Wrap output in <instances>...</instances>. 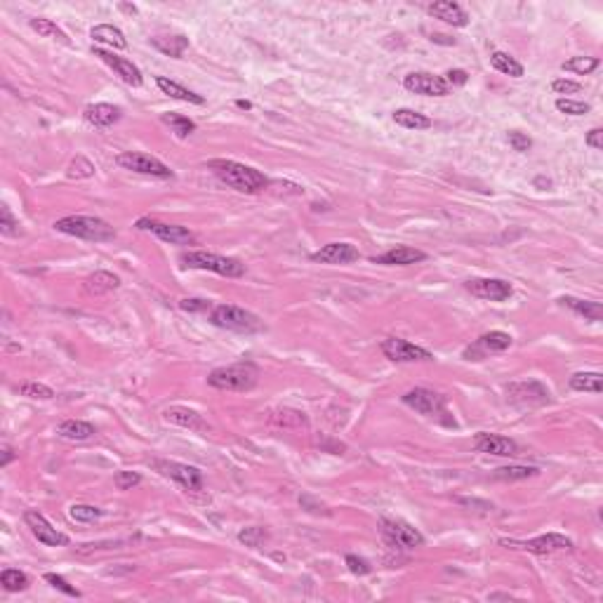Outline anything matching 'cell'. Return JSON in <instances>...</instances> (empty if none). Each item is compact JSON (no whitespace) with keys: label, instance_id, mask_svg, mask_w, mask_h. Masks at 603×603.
<instances>
[{"label":"cell","instance_id":"6da1fadb","mask_svg":"<svg viewBox=\"0 0 603 603\" xmlns=\"http://www.w3.org/2000/svg\"><path fill=\"white\" fill-rule=\"evenodd\" d=\"M207 168H210L227 187L241 191V193H257L269 184V180L259 172V170L238 163V160L215 158L207 163Z\"/></svg>","mask_w":603,"mask_h":603},{"label":"cell","instance_id":"7a4b0ae2","mask_svg":"<svg viewBox=\"0 0 603 603\" xmlns=\"http://www.w3.org/2000/svg\"><path fill=\"white\" fill-rule=\"evenodd\" d=\"M257 382H259V368L250 361L215 368L207 375V384L222 391H250L257 386Z\"/></svg>","mask_w":603,"mask_h":603},{"label":"cell","instance_id":"3957f363","mask_svg":"<svg viewBox=\"0 0 603 603\" xmlns=\"http://www.w3.org/2000/svg\"><path fill=\"white\" fill-rule=\"evenodd\" d=\"M55 229L66 236H76L83 238V241H95V243H106L115 238V229L109 222L99 217H88V215H68V217H61L55 222Z\"/></svg>","mask_w":603,"mask_h":603},{"label":"cell","instance_id":"277c9868","mask_svg":"<svg viewBox=\"0 0 603 603\" xmlns=\"http://www.w3.org/2000/svg\"><path fill=\"white\" fill-rule=\"evenodd\" d=\"M210 321L212 326L231 332H241V335H250V332L262 330V321L257 316L234 304H217L210 311Z\"/></svg>","mask_w":603,"mask_h":603},{"label":"cell","instance_id":"5b68a950","mask_svg":"<svg viewBox=\"0 0 603 603\" xmlns=\"http://www.w3.org/2000/svg\"><path fill=\"white\" fill-rule=\"evenodd\" d=\"M182 264L189 269H205V272H215L227 278H238L245 274V267L234 257H222V254L205 252V250H193L182 254Z\"/></svg>","mask_w":603,"mask_h":603},{"label":"cell","instance_id":"8992f818","mask_svg":"<svg viewBox=\"0 0 603 603\" xmlns=\"http://www.w3.org/2000/svg\"><path fill=\"white\" fill-rule=\"evenodd\" d=\"M502 547L507 549H523L530 554H554V552H570L573 540L561 535V532H547V535L532 537V540H500Z\"/></svg>","mask_w":603,"mask_h":603},{"label":"cell","instance_id":"52a82bcc","mask_svg":"<svg viewBox=\"0 0 603 603\" xmlns=\"http://www.w3.org/2000/svg\"><path fill=\"white\" fill-rule=\"evenodd\" d=\"M118 165L125 168V170H133V172H139V175L158 177V180H172L175 177V172L165 163H160L158 158H153V156H149V153H142V151L120 153Z\"/></svg>","mask_w":603,"mask_h":603},{"label":"cell","instance_id":"ba28073f","mask_svg":"<svg viewBox=\"0 0 603 603\" xmlns=\"http://www.w3.org/2000/svg\"><path fill=\"white\" fill-rule=\"evenodd\" d=\"M153 467H156L163 476L177 481L182 488L193 490V493L203 488V474H200V469L196 467L182 465V462H170V460H153Z\"/></svg>","mask_w":603,"mask_h":603},{"label":"cell","instance_id":"9c48e42d","mask_svg":"<svg viewBox=\"0 0 603 603\" xmlns=\"http://www.w3.org/2000/svg\"><path fill=\"white\" fill-rule=\"evenodd\" d=\"M403 403L408 408H413L420 415L427 417H438V415H448L445 413V398L440 393L424 389V386H417V389H411L408 393H403Z\"/></svg>","mask_w":603,"mask_h":603},{"label":"cell","instance_id":"30bf717a","mask_svg":"<svg viewBox=\"0 0 603 603\" xmlns=\"http://www.w3.org/2000/svg\"><path fill=\"white\" fill-rule=\"evenodd\" d=\"M382 354L393 363H415V361H431L434 359L427 349L408 342V339H403V337H386L382 342Z\"/></svg>","mask_w":603,"mask_h":603},{"label":"cell","instance_id":"8fae6325","mask_svg":"<svg viewBox=\"0 0 603 603\" xmlns=\"http://www.w3.org/2000/svg\"><path fill=\"white\" fill-rule=\"evenodd\" d=\"M507 398L512 401L516 406H545L549 403V389L542 382H516V384H509L507 386Z\"/></svg>","mask_w":603,"mask_h":603},{"label":"cell","instance_id":"7c38bea8","mask_svg":"<svg viewBox=\"0 0 603 603\" xmlns=\"http://www.w3.org/2000/svg\"><path fill=\"white\" fill-rule=\"evenodd\" d=\"M24 521L31 528V532H34V537L41 545H45V547H66L68 545V537L64 535V532L52 528V523L45 519L41 512H36V509H31V512L24 514Z\"/></svg>","mask_w":603,"mask_h":603},{"label":"cell","instance_id":"4fadbf2b","mask_svg":"<svg viewBox=\"0 0 603 603\" xmlns=\"http://www.w3.org/2000/svg\"><path fill=\"white\" fill-rule=\"evenodd\" d=\"M382 532L391 545H398L403 549H415L424 545V535L417 528H413L406 521H393V519H382Z\"/></svg>","mask_w":603,"mask_h":603},{"label":"cell","instance_id":"5bb4252c","mask_svg":"<svg viewBox=\"0 0 603 603\" xmlns=\"http://www.w3.org/2000/svg\"><path fill=\"white\" fill-rule=\"evenodd\" d=\"M137 229L142 231H149L156 238L165 243H172V245H187L193 241V234L187 227H180V224H165V222H156V220H146L142 217L137 222Z\"/></svg>","mask_w":603,"mask_h":603},{"label":"cell","instance_id":"9a60e30c","mask_svg":"<svg viewBox=\"0 0 603 603\" xmlns=\"http://www.w3.org/2000/svg\"><path fill=\"white\" fill-rule=\"evenodd\" d=\"M465 288L474 297L490 299V302H505L514 295L512 283L502 281V278H471L465 283Z\"/></svg>","mask_w":603,"mask_h":603},{"label":"cell","instance_id":"2e32d148","mask_svg":"<svg viewBox=\"0 0 603 603\" xmlns=\"http://www.w3.org/2000/svg\"><path fill=\"white\" fill-rule=\"evenodd\" d=\"M509 346H512V335H507V332H502V330H490V332H485V335L478 337L474 346H469V349L465 351V359L481 361V359L488 356V354L507 351Z\"/></svg>","mask_w":603,"mask_h":603},{"label":"cell","instance_id":"e0dca14e","mask_svg":"<svg viewBox=\"0 0 603 603\" xmlns=\"http://www.w3.org/2000/svg\"><path fill=\"white\" fill-rule=\"evenodd\" d=\"M406 90L415 92V95H424V97H445L450 95V85L445 83V78L434 73H411L403 78Z\"/></svg>","mask_w":603,"mask_h":603},{"label":"cell","instance_id":"ac0fdd59","mask_svg":"<svg viewBox=\"0 0 603 603\" xmlns=\"http://www.w3.org/2000/svg\"><path fill=\"white\" fill-rule=\"evenodd\" d=\"M92 55L102 59L106 66H111L113 71L118 73L120 78L125 81L128 85H133V88H139V85H142V81H144V78H142V71H139V68H137L130 59H125V57H115L113 52L102 50V48H92Z\"/></svg>","mask_w":603,"mask_h":603},{"label":"cell","instance_id":"d6986e66","mask_svg":"<svg viewBox=\"0 0 603 603\" xmlns=\"http://www.w3.org/2000/svg\"><path fill=\"white\" fill-rule=\"evenodd\" d=\"M474 448L478 453L485 455H498V458H512L519 450V445L512 438L500 436V434H488V431H478L474 436Z\"/></svg>","mask_w":603,"mask_h":603},{"label":"cell","instance_id":"ffe728a7","mask_svg":"<svg viewBox=\"0 0 603 603\" xmlns=\"http://www.w3.org/2000/svg\"><path fill=\"white\" fill-rule=\"evenodd\" d=\"M359 257L361 254L351 243H328L319 252L311 254V259L321 262V264H349V262H356Z\"/></svg>","mask_w":603,"mask_h":603},{"label":"cell","instance_id":"44dd1931","mask_svg":"<svg viewBox=\"0 0 603 603\" xmlns=\"http://www.w3.org/2000/svg\"><path fill=\"white\" fill-rule=\"evenodd\" d=\"M427 259V254L422 250H415V247H408V245H396L391 247V250H386L382 254H377L373 257V264H386V267H408V264H415V262H422Z\"/></svg>","mask_w":603,"mask_h":603},{"label":"cell","instance_id":"7402d4cb","mask_svg":"<svg viewBox=\"0 0 603 603\" xmlns=\"http://www.w3.org/2000/svg\"><path fill=\"white\" fill-rule=\"evenodd\" d=\"M427 12L431 14V17H436L440 21H445V24H453V26H467L469 24L467 12L462 10L458 3H453V0H438V3H431L427 7Z\"/></svg>","mask_w":603,"mask_h":603},{"label":"cell","instance_id":"603a6c76","mask_svg":"<svg viewBox=\"0 0 603 603\" xmlns=\"http://www.w3.org/2000/svg\"><path fill=\"white\" fill-rule=\"evenodd\" d=\"M85 120L90 123V125L95 128H111L113 123L120 120V109L113 104H90L88 109L83 111Z\"/></svg>","mask_w":603,"mask_h":603},{"label":"cell","instance_id":"cb8c5ba5","mask_svg":"<svg viewBox=\"0 0 603 603\" xmlns=\"http://www.w3.org/2000/svg\"><path fill=\"white\" fill-rule=\"evenodd\" d=\"M165 420L172 422V424H180V427H187V429L207 431V422L203 420V417H200L196 411H189V408H182V406L168 408Z\"/></svg>","mask_w":603,"mask_h":603},{"label":"cell","instance_id":"d4e9b609","mask_svg":"<svg viewBox=\"0 0 603 603\" xmlns=\"http://www.w3.org/2000/svg\"><path fill=\"white\" fill-rule=\"evenodd\" d=\"M120 285L118 276H113L109 272H95L85 278L83 288L85 292H90V295H104V292H111Z\"/></svg>","mask_w":603,"mask_h":603},{"label":"cell","instance_id":"484cf974","mask_svg":"<svg viewBox=\"0 0 603 603\" xmlns=\"http://www.w3.org/2000/svg\"><path fill=\"white\" fill-rule=\"evenodd\" d=\"M92 41L97 43H104V45H111L113 50H125L128 48V41H125V34H123L120 29H115L113 24H99L90 31Z\"/></svg>","mask_w":603,"mask_h":603},{"label":"cell","instance_id":"4316f807","mask_svg":"<svg viewBox=\"0 0 603 603\" xmlns=\"http://www.w3.org/2000/svg\"><path fill=\"white\" fill-rule=\"evenodd\" d=\"M57 434L66 440H88L97 434V429L92 427L90 422H83V420H66L61 422L57 427Z\"/></svg>","mask_w":603,"mask_h":603},{"label":"cell","instance_id":"83f0119b","mask_svg":"<svg viewBox=\"0 0 603 603\" xmlns=\"http://www.w3.org/2000/svg\"><path fill=\"white\" fill-rule=\"evenodd\" d=\"M156 85H158L160 90L165 92L168 97L180 99V102H191V104H203V102H205V99L200 97V95H196V92H191V90L184 88V85H180V83H175V81L165 78V76H158V78H156Z\"/></svg>","mask_w":603,"mask_h":603},{"label":"cell","instance_id":"f1b7e54d","mask_svg":"<svg viewBox=\"0 0 603 603\" xmlns=\"http://www.w3.org/2000/svg\"><path fill=\"white\" fill-rule=\"evenodd\" d=\"M559 302H561L563 306L573 309L575 314L584 316L587 321H601L603 319L601 302H584V299H577V297H561Z\"/></svg>","mask_w":603,"mask_h":603},{"label":"cell","instance_id":"f546056e","mask_svg":"<svg viewBox=\"0 0 603 603\" xmlns=\"http://www.w3.org/2000/svg\"><path fill=\"white\" fill-rule=\"evenodd\" d=\"M393 123L408 130H427L431 128V118H427L424 113H417L413 109H398L393 111Z\"/></svg>","mask_w":603,"mask_h":603},{"label":"cell","instance_id":"4dcf8cb0","mask_svg":"<svg viewBox=\"0 0 603 603\" xmlns=\"http://www.w3.org/2000/svg\"><path fill=\"white\" fill-rule=\"evenodd\" d=\"M570 389L601 393L603 391V380H601L599 373H575L573 377H570Z\"/></svg>","mask_w":603,"mask_h":603},{"label":"cell","instance_id":"1f68e13d","mask_svg":"<svg viewBox=\"0 0 603 603\" xmlns=\"http://www.w3.org/2000/svg\"><path fill=\"white\" fill-rule=\"evenodd\" d=\"M29 24H31V29H34L38 36H43V38H55V41H59V43L71 45L68 36H66L64 31H61L52 19H41V17H38V19H31Z\"/></svg>","mask_w":603,"mask_h":603},{"label":"cell","instance_id":"d6a6232c","mask_svg":"<svg viewBox=\"0 0 603 603\" xmlns=\"http://www.w3.org/2000/svg\"><path fill=\"white\" fill-rule=\"evenodd\" d=\"M490 64L498 68L500 73H507V76H514V78H521L523 76V66L516 61L512 55H507V52H493L490 55Z\"/></svg>","mask_w":603,"mask_h":603},{"label":"cell","instance_id":"836d02e7","mask_svg":"<svg viewBox=\"0 0 603 603\" xmlns=\"http://www.w3.org/2000/svg\"><path fill=\"white\" fill-rule=\"evenodd\" d=\"M153 48H158L160 52H165L170 57H182V52L189 48V41L184 36H172V38H151Z\"/></svg>","mask_w":603,"mask_h":603},{"label":"cell","instance_id":"e575fe53","mask_svg":"<svg viewBox=\"0 0 603 603\" xmlns=\"http://www.w3.org/2000/svg\"><path fill=\"white\" fill-rule=\"evenodd\" d=\"M0 584H3L5 592H24L29 587V577L17 568H5L0 573Z\"/></svg>","mask_w":603,"mask_h":603},{"label":"cell","instance_id":"d590c367","mask_svg":"<svg viewBox=\"0 0 603 603\" xmlns=\"http://www.w3.org/2000/svg\"><path fill=\"white\" fill-rule=\"evenodd\" d=\"M599 66H601L599 57H573V59H568V61H563V64H561L563 71H573L577 76H587V73L597 71Z\"/></svg>","mask_w":603,"mask_h":603},{"label":"cell","instance_id":"8d00e7d4","mask_svg":"<svg viewBox=\"0 0 603 603\" xmlns=\"http://www.w3.org/2000/svg\"><path fill=\"white\" fill-rule=\"evenodd\" d=\"M163 123H168V125L172 128V133L177 137H189L193 130H196V123L180 113H163Z\"/></svg>","mask_w":603,"mask_h":603},{"label":"cell","instance_id":"74e56055","mask_svg":"<svg viewBox=\"0 0 603 603\" xmlns=\"http://www.w3.org/2000/svg\"><path fill=\"white\" fill-rule=\"evenodd\" d=\"M19 393L26 398H36V401H50L55 398V391L50 389L48 384H41V382H24L19 386Z\"/></svg>","mask_w":603,"mask_h":603},{"label":"cell","instance_id":"f35d334b","mask_svg":"<svg viewBox=\"0 0 603 603\" xmlns=\"http://www.w3.org/2000/svg\"><path fill=\"white\" fill-rule=\"evenodd\" d=\"M68 516H71V521L90 523V521H97L99 516H102V509L95 507V505H73L71 509H68Z\"/></svg>","mask_w":603,"mask_h":603},{"label":"cell","instance_id":"ab89813d","mask_svg":"<svg viewBox=\"0 0 603 603\" xmlns=\"http://www.w3.org/2000/svg\"><path fill=\"white\" fill-rule=\"evenodd\" d=\"M238 540L245 545V547H262L269 540V532L264 528H259V525H250V528H245L238 532Z\"/></svg>","mask_w":603,"mask_h":603},{"label":"cell","instance_id":"60d3db41","mask_svg":"<svg viewBox=\"0 0 603 603\" xmlns=\"http://www.w3.org/2000/svg\"><path fill=\"white\" fill-rule=\"evenodd\" d=\"M66 175L71 177V180H88V177L95 175V165H92L85 156H76L71 160V165H68Z\"/></svg>","mask_w":603,"mask_h":603},{"label":"cell","instance_id":"b9f144b4","mask_svg":"<svg viewBox=\"0 0 603 603\" xmlns=\"http://www.w3.org/2000/svg\"><path fill=\"white\" fill-rule=\"evenodd\" d=\"M537 469L535 467H502L498 469V478H505V481H521V478H530L535 476Z\"/></svg>","mask_w":603,"mask_h":603},{"label":"cell","instance_id":"7bdbcfd3","mask_svg":"<svg viewBox=\"0 0 603 603\" xmlns=\"http://www.w3.org/2000/svg\"><path fill=\"white\" fill-rule=\"evenodd\" d=\"M0 231H3L5 236H19V222L12 217L10 207L7 205H0Z\"/></svg>","mask_w":603,"mask_h":603},{"label":"cell","instance_id":"ee69618b","mask_svg":"<svg viewBox=\"0 0 603 603\" xmlns=\"http://www.w3.org/2000/svg\"><path fill=\"white\" fill-rule=\"evenodd\" d=\"M113 483L118 490H133L135 485L142 483V476H139L137 471H115Z\"/></svg>","mask_w":603,"mask_h":603},{"label":"cell","instance_id":"f6af8a7d","mask_svg":"<svg viewBox=\"0 0 603 603\" xmlns=\"http://www.w3.org/2000/svg\"><path fill=\"white\" fill-rule=\"evenodd\" d=\"M556 109H559L561 113H568V115H584V113H589V104L561 97V99H556Z\"/></svg>","mask_w":603,"mask_h":603},{"label":"cell","instance_id":"bcb514c9","mask_svg":"<svg viewBox=\"0 0 603 603\" xmlns=\"http://www.w3.org/2000/svg\"><path fill=\"white\" fill-rule=\"evenodd\" d=\"M45 579H48V582L55 587V589H59L61 594H66V597H76V599L81 597V592L76 589V587L68 584L64 577H59V575H55V573H48V575H45Z\"/></svg>","mask_w":603,"mask_h":603},{"label":"cell","instance_id":"7dc6e473","mask_svg":"<svg viewBox=\"0 0 603 603\" xmlns=\"http://www.w3.org/2000/svg\"><path fill=\"white\" fill-rule=\"evenodd\" d=\"M507 139H509V144L514 146V151H521V153H525L532 146V139L528 135L519 133V130H512V133L507 135Z\"/></svg>","mask_w":603,"mask_h":603},{"label":"cell","instance_id":"c3c4849f","mask_svg":"<svg viewBox=\"0 0 603 603\" xmlns=\"http://www.w3.org/2000/svg\"><path fill=\"white\" fill-rule=\"evenodd\" d=\"M552 90L556 95H575V92L582 90V85L575 83V81H568V78H559L552 83Z\"/></svg>","mask_w":603,"mask_h":603},{"label":"cell","instance_id":"681fc988","mask_svg":"<svg viewBox=\"0 0 603 603\" xmlns=\"http://www.w3.org/2000/svg\"><path fill=\"white\" fill-rule=\"evenodd\" d=\"M346 566H349V570L354 575H368L370 570H373L366 559H359V556H354V554L346 556Z\"/></svg>","mask_w":603,"mask_h":603},{"label":"cell","instance_id":"f907efd6","mask_svg":"<svg viewBox=\"0 0 603 603\" xmlns=\"http://www.w3.org/2000/svg\"><path fill=\"white\" fill-rule=\"evenodd\" d=\"M210 306L205 299H182L180 302V309H184V311H205V309Z\"/></svg>","mask_w":603,"mask_h":603},{"label":"cell","instance_id":"816d5d0a","mask_svg":"<svg viewBox=\"0 0 603 603\" xmlns=\"http://www.w3.org/2000/svg\"><path fill=\"white\" fill-rule=\"evenodd\" d=\"M445 76H448L445 83L450 85V88H455V85H465L467 78H469L467 71H462V68H453V71H448Z\"/></svg>","mask_w":603,"mask_h":603},{"label":"cell","instance_id":"f5cc1de1","mask_svg":"<svg viewBox=\"0 0 603 603\" xmlns=\"http://www.w3.org/2000/svg\"><path fill=\"white\" fill-rule=\"evenodd\" d=\"M587 144L592 146V149H603V130L601 128H594L587 133Z\"/></svg>","mask_w":603,"mask_h":603},{"label":"cell","instance_id":"db71d44e","mask_svg":"<svg viewBox=\"0 0 603 603\" xmlns=\"http://www.w3.org/2000/svg\"><path fill=\"white\" fill-rule=\"evenodd\" d=\"M458 502H460V505H465V507H481V512H493V505H488V502H481V500H467V498H460Z\"/></svg>","mask_w":603,"mask_h":603},{"label":"cell","instance_id":"11a10c76","mask_svg":"<svg viewBox=\"0 0 603 603\" xmlns=\"http://www.w3.org/2000/svg\"><path fill=\"white\" fill-rule=\"evenodd\" d=\"M12 460H14V453H12V448H7V445H5V448H3V460H0V465H3V467H7V465H10Z\"/></svg>","mask_w":603,"mask_h":603},{"label":"cell","instance_id":"9f6ffc18","mask_svg":"<svg viewBox=\"0 0 603 603\" xmlns=\"http://www.w3.org/2000/svg\"><path fill=\"white\" fill-rule=\"evenodd\" d=\"M431 41H434V43H445V45H455V41H453V38H448V36H440V34H434V36H431Z\"/></svg>","mask_w":603,"mask_h":603},{"label":"cell","instance_id":"6f0895ef","mask_svg":"<svg viewBox=\"0 0 603 603\" xmlns=\"http://www.w3.org/2000/svg\"><path fill=\"white\" fill-rule=\"evenodd\" d=\"M236 106H238V109H250L252 104H250V102H243V99H241V102H236Z\"/></svg>","mask_w":603,"mask_h":603},{"label":"cell","instance_id":"680465c9","mask_svg":"<svg viewBox=\"0 0 603 603\" xmlns=\"http://www.w3.org/2000/svg\"><path fill=\"white\" fill-rule=\"evenodd\" d=\"M120 10H125V12H133V14L137 12L135 7H130V5H120Z\"/></svg>","mask_w":603,"mask_h":603}]
</instances>
